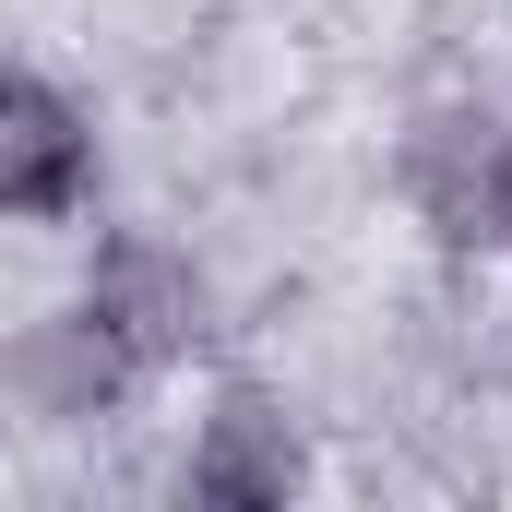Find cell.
<instances>
[{"instance_id":"6da1fadb","label":"cell","mask_w":512,"mask_h":512,"mask_svg":"<svg viewBox=\"0 0 512 512\" xmlns=\"http://www.w3.org/2000/svg\"><path fill=\"white\" fill-rule=\"evenodd\" d=\"M84 120L36 72H0V215H72L84 203Z\"/></svg>"},{"instance_id":"7a4b0ae2","label":"cell","mask_w":512,"mask_h":512,"mask_svg":"<svg viewBox=\"0 0 512 512\" xmlns=\"http://www.w3.org/2000/svg\"><path fill=\"white\" fill-rule=\"evenodd\" d=\"M417 191H429L441 239H512V131L429 120L417 131Z\"/></svg>"},{"instance_id":"3957f363","label":"cell","mask_w":512,"mask_h":512,"mask_svg":"<svg viewBox=\"0 0 512 512\" xmlns=\"http://www.w3.org/2000/svg\"><path fill=\"white\" fill-rule=\"evenodd\" d=\"M84 310L108 322V346H120L131 370H167V358L191 346V310H203V298H191V274H179L167 251L120 239V251L96 262V298H84Z\"/></svg>"},{"instance_id":"277c9868","label":"cell","mask_w":512,"mask_h":512,"mask_svg":"<svg viewBox=\"0 0 512 512\" xmlns=\"http://www.w3.org/2000/svg\"><path fill=\"white\" fill-rule=\"evenodd\" d=\"M191 489H203V501H286V489H298V441H286V417L251 405V393H227L215 429H203V453H191Z\"/></svg>"},{"instance_id":"5b68a950","label":"cell","mask_w":512,"mask_h":512,"mask_svg":"<svg viewBox=\"0 0 512 512\" xmlns=\"http://www.w3.org/2000/svg\"><path fill=\"white\" fill-rule=\"evenodd\" d=\"M120 382H143L120 346H108V322L96 310H72V322H48V334H24V393L48 405V417H96Z\"/></svg>"}]
</instances>
